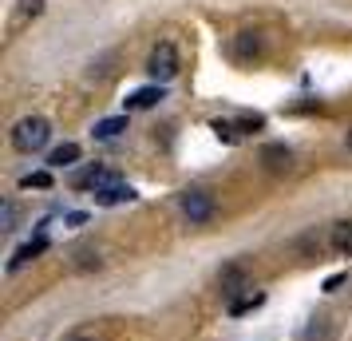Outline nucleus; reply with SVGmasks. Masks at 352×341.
Wrapping results in <instances>:
<instances>
[{
  "label": "nucleus",
  "instance_id": "1",
  "mask_svg": "<svg viewBox=\"0 0 352 341\" xmlns=\"http://www.w3.org/2000/svg\"><path fill=\"white\" fill-rule=\"evenodd\" d=\"M48 139H52V123L44 119V115H28V119H20L16 127H12V147L24 151V155L48 147Z\"/></svg>",
  "mask_w": 352,
  "mask_h": 341
},
{
  "label": "nucleus",
  "instance_id": "2",
  "mask_svg": "<svg viewBox=\"0 0 352 341\" xmlns=\"http://www.w3.org/2000/svg\"><path fill=\"white\" fill-rule=\"evenodd\" d=\"M146 76L155 83H166L178 76V48L170 44V40H162V44H155V52H151V60H146Z\"/></svg>",
  "mask_w": 352,
  "mask_h": 341
},
{
  "label": "nucleus",
  "instance_id": "3",
  "mask_svg": "<svg viewBox=\"0 0 352 341\" xmlns=\"http://www.w3.org/2000/svg\"><path fill=\"white\" fill-rule=\"evenodd\" d=\"M178 207H182V214H186L190 227H202V223L214 218V198H210L206 191H182Z\"/></svg>",
  "mask_w": 352,
  "mask_h": 341
},
{
  "label": "nucleus",
  "instance_id": "4",
  "mask_svg": "<svg viewBox=\"0 0 352 341\" xmlns=\"http://www.w3.org/2000/svg\"><path fill=\"white\" fill-rule=\"evenodd\" d=\"M162 99H166L162 83H151V87H139V92H131V96L123 99V107H127V112H146V107H155V103H162Z\"/></svg>",
  "mask_w": 352,
  "mask_h": 341
},
{
  "label": "nucleus",
  "instance_id": "5",
  "mask_svg": "<svg viewBox=\"0 0 352 341\" xmlns=\"http://www.w3.org/2000/svg\"><path fill=\"white\" fill-rule=\"evenodd\" d=\"M135 187H127V183H111V187H103L96 195V207H123V203H135Z\"/></svg>",
  "mask_w": 352,
  "mask_h": 341
},
{
  "label": "nucleus",
  "instance_id": "6",
  "mask_svg": "<svg viewBox=\"0 0 352 341\" xmlns=\"http://www.w3.org/2000/svg\"><path fill=\"white\" fill-rule=\"evenodd\" d=\"M44 250H48V238H44V234H36L32 242H24L16 250V254H12V262H8V270H20V266H24V262H32V258H40V254H44Z\"/></svg>",
  "mask_w": 352,
  "mask_h": 341
},
{
  "label": "nucleus",
  "instance_id": "7",
  "mask_svg": "<svg viewBox=\"0 0 352 341\" xmlns=\"http://www.w3.org/2000/svg\"><path fill=\"white\" fill-rule=\"evenodd\" d=\"M76 163H80V143H60V147L48 155V167H52V171H60V167H76Z\"/></svg>",
  "mask_w": 352,
  "mask_h": 341
},
{
  "label": "nucleus",
  "instance_id": "8",
  "mask_svg": "<svg viewBox=\"0 0 352 341\" xmlns=\"http://www.w3.org/2000/svg\"><path fill=\"white\" fill-rule=\"evenodd\" d=\"M119 131H127V115H111V119H99L91 135H96V139H115Z\"/></svg>",
  "mask_w": 352,
  "mask_h": 341
},
{
  "label": "nucleus",
  "instance_id": "9",
  "mask_svg": "<svg viewBox=\"0 0 352 341\" xmlns=\"http://www.w3.org/2000/svg\"><path fill=\"white\" fill-rule=\"evenodd\" d=\"M333 250L344 254V258L352 254V223H336L333 227Z\"/></svg>",
  "mask_w": 352,
  "mask_h": 341
},
{
  "label": "nucleus",
  "instance_id": "10",
  "mask_svg": "<svg viewBox=\"0 0 352 341\" xmlns=\"http://www.w3.org/2000/svg\"><path fill=\"white\" fill-rule=\"evenodd\" d=\"M20 187H24V191H48V187H52V167L24 175V179H20Z\"/></svg>",
  "mask_w": 352,
  "mask_h": 341
},
{
  "label": "nucleus",
  "instance_id": "11",
  "mask_svg": "<svg viewBox=\"0 0 352 341\" xmlns=\"http://www.w3.org/2000/svg\"><path fill=\"white\" fill-rule=\"evenodd\" d=\"M222 290H245V274H241V266H226L222 270Z\"/></svg>",
  "mask_w": 352,
  "mask_h": 341
},
{
  "label": "nucleus",
  "instance_id": "12",
  "mask_svg": "<svg viewBox=\"0 0 352 341\" xmlns=\"http://www.w3.org/2000/svg\"><path fill=\"white\" fill-rule=\"evenodd\" d=\"M210 127H214V135H218V139H226V143H234V139H238V119H214V123H210Z\"/></svg>",
  "mask_w": 352,
  "mask_h": 341
},
{
  "label": "nucleus",
  "instance_id": "13",
  "mask_svg": "<svg viewBox=\"0 0 352 341\" xmlns=\"http://www.w3.org/2000/svg\"><path fill=\"white\" fill-rule=\"evenodd\" d=\"M261 159L273 163V167H281V163H289V147L285 143H270L265 151H261Z\"/></svg>",
  "mask_w": 352,
  "mask_h": 341
},
{
  "label": "nucleus",
  "instance_id": "14",
  "mask_svg": "<svg viewBox=\"0 0 352 341\" xmlns=\"http://www.w3.org/2000/svg\"><path fill=\"white\" fill-rule=\"evenodd\" d=\"M261 302H265L261 293H254V298H241V302H230V313H234V318H238V313H250V309H257Z\"/></svg>",
  "mask_w": 352,
  "mask_h": 341
},
{
  "label": "nucleus",
  "instance_id": "15",
  "mask_svg": "<svg viewBox=\"0 0 352 341\" xmlns=\"http://www.w3.org/2000/svg\"><path fill=\"white\" fill-rule=\"evenodd\" d=\"M305 341H329V322H324V318L313 322L309 329H305Z\"/></svg>",
  "mask_w": 352,
  "mask_h": 341
},
{
  "label": "nucleus",
  "instance_id": "16",
  "mask_svg": "<svg viewBox=\"0 0 352 341\" xmlns=\"http://www.w3.org/2000/svg\"><path fill=\"white\" fill-rule=\"evenodd\" d=\"M238 52H241V56H250V52H261V40H257V32H241Z\"/></svg>",
  "mask_w": 352,
  "mask_h": 341
},
{
  "label": "nucleus",
  "instance_id": "17",
  "mask_svg": "<svg viewBox=\"0 0 352 341\" xmlns=\"http://www.w3.org/2000/svg\"><path fill=\"white\" fill-rule=\"evenodd\" d=\"M344 282H349V274H344V270H340V274L324 278V286H320V290H324V293H336V290H340V286H344Z\"/></svg>",
  "mask_w": 352,
  "mask_h": 341
},
{
  "label": "nucleus",
  "instance_id": "18",
  "mask_svg": "<svg viewBox=\"0 0 352 341\" xmlns=\"http://www.w3.org/2000/svg\"><path fill=\"white\" fill-rule=\"evenodd\" d=\"M0 223H4V230L16 227V207H12V203H4V207H0Z\"/></svg>",
  "mask_w": 352,
  "mask_h": 341
},
{
  "label": "nucleus",
  "instance_id": "19",
  "mask_svg": "<svg viewBox=\"0 0 352 341\" xmlns=\"http://www.w3.org/2000/svg\"><path fill=\"white\" fill-rule=\"evenodd\" d=\"M76 266H80V270H99L103 262H99V254H91V250H83V254H80V262H76Z\"/></svg>",
  "mask_w": 352,
  "mask_h": 341
},
{
  "label": "nucleus",
  "instance_id": "20",
  "mask_svg": "<svg viewBox=\"0 0 352 341\" xmlns=\"http://www.w3.org/2000/svg\"><path fill=\"white\" fill-rule=\"evenodd\" d=\"M20 12L24 17H40L44 12V0H20Z\"/></svg>",
  "mask_w": 352,
  "mask_h": 341
},
{
  "label": "nucleus",
  "instance_id": "21",
  "mask_svg": "<svg viewBox=\"0 0 352 341\" xmlns=\"http://www.w3.org/2000/svg\"><path fill=\"white\" fill-rule=\"evenodd\" d=\"M344 143H349V155H352V127H349V135H344Z\"/></svg>",
  "mask_w": 352,
  "mask_h": 341
},
{
  "label": "nucleus",
  "instance_id": "22",
  "mask_svg": "<svg viewBox=\"0 0 352 341\" xmlns=\"http://www.w3.org/2000/svg\"><path fill=\"white\" fill-rule=\"evenodd\" d=\"M80 341H91V338H80Z\"/></svg>",
  "mask_w": 352,
  "mask_h": 341
}]
</instances>
